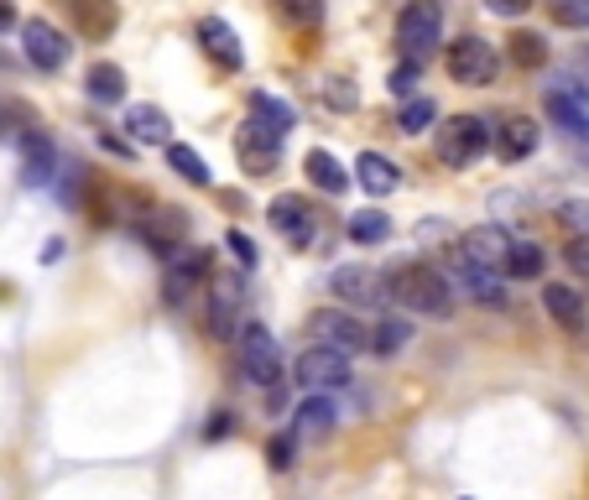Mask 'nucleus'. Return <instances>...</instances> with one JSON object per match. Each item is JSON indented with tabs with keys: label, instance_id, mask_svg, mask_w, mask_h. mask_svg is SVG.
Listing matches in <instances>:
<instances>
[{
	"label": "nucleus",
	"instance_id": "obj_1",
	"mask_svg": "<svg viewBox=\"0 0 589 500\" xmlns=\"http://www.w3.org/2000/svg\"><path fill=\"white\" fill-rule=\"evenodd\" d=\"M386 282V297L397 303V308L417 313V318H449L454 313V282L438 266L428 261H397V266H386L382 272Z\"/></svg>",
	"mask_w": 589,
	"mask_h": 500
},
{
	"label": "nucleus",
	"instance_id": "obj_2",
	"mask_svg": "<svg viewBox=\"0 0 589 500\" xmlns=\"http://www.w3.org/2000/svg\"><path fill=\"white\" fill-rule=\"evenodd\" d=\"M444 48V11L438 0H407L397 11V52L413 63H428Z\"/></svg>",
	"mask_w": 589,
	"mask_h": 500
},
{
	"label": "nucleus",
	"instance_id": "obj_3",
	"mask_svg": "<svg viewBox=\"0 0 589 500\" xmlns=\"http://www.w3.org/2000/svg\"><path fill=\"white\" fill-rule=\"evenodd\" d=\"M434 152L444 167H475L490 152V125L480 115H449L444 125H434Z\"/></svg>",
	"mask_w": 589,
	"mask_h": 500
},
{
	"label": "nucleus",
	"instance_id": "obj_4",
	"mask_svg": "<svg viewBox=\"0 0 589 500\" xmlns=\"http://www.w3.org/2000/svg\"><path fill=\"white\" fill-rule=\"evenodd\" d=\"M209 339H235L245 328V282L235 272H214L209 276V313H204Z\"/></svg>",
	"mask_w": 589,
	"mask_h": 500
},
{
	"label": "nucleus",
	"instance_id": "obj_5",
	"mask_svg": "<svg viewBox=\"0 0 589 500\" xmlns=\"http://www.w3.org/2000/svg\"><path fill=\"white\" fill-rule=\"evenodd\" d=\"M235 339H241V376L251 380V386H261V391H277L282 376H287V360H282L277 339L261 324H245Z\"/></svg>",
	"mask_w": 589,
	"mask_h": 500
},
{
	"label": "nucleus",
	"instance_id": "obj_6",
	"mask_svg": "<svg viewBox=\"0 0 589 500\" xmlns=\"http://www.w3.org/2000/svg\"><path fill=\"white\" fill-rule=\"evenodd\" d=\"M209 276H214L209 251L177 245L173 256H167V272H162V303H167V308H183L193 293H209Z\"/></svg>",
	"mask_w": 589,
	"mask_h": 500
},
{
	"label": "nucleus",
	"instance_id": "obj_7",
	"mask_svg": "<svg viewBox=\"0 0 589 500\" xmlns=\"http://www.w3.org/2000/svg\"><path fill=\"white\" fill-rule=\"evenodd\" d=\"M444 69H449L454 84H465V89H480L496 79V48H490L486 37H454L449 48H444Z\"/></svg>",
	"mask_w": 589,
	"mask_h": 500
},
{
	"label": "nucleus",
	"instance_id": "obj_8",
	"mask_svg": "<svg viewBox=\"0 0 589 500\" xmlns=\"http://www.w3.org/2000/svg\"><path fill=\"white\" fill-rule=\"evenodd\" d=\"M293 380L303 391H339L349 386V355L334 345H313L293 360Z\"/></svg>",
	"mask_w": 589,
	"mask_h": 500
},
{
	"label": "nucleus",
	"instance_id": "obj_9",
	"mask_svg": "<svg viewBox=\"0 0 589 500\" xmlns=\"http://www.w3.org/2000/svg\"><path fill=\"white\" fill-rule=\"evenodd\" d=\"M454 287L469 297V303H480V308H506V272L496 266H480V261H469L465 251H454Z\"/></svg>",
	"mask_w": 589,
	"mask_h": 500
},
{
	"label": "nucleus",
	"instance_id": "obj_10",
	"mask_svg": "<svg viewBox=\"0 0 589 500\" xmlns=\"http://www.w3.org/2000/svg\"><path fill=\"white\" fill-rule=\"evenodd\" d=\"M21 52H27V63L32 69H42V73H58L63 63H69V37L58 32L52 21H42V17H32V21H21Z\"/></svg>",
	"mask_w": 589,
	"mask_h": 500
},
{
	"label": "nucleus",
	"instance_id": "obj_11",
	"mask_svg": "<svg viewBox=\"0 0 589 500\" xmlns=\"http://www.w3.org/2000/svg\"><path fill=\"white\" fill-rule=\"evenodd\" d=\"M318 339V345H334V349H345V355H355V349H365V339H370V328L355 318V313L345 308H318L308 313V324H303Z\"/></svg>",
	"mask_w": 589,
	"mask_h": 500
},
{
	"label": "nucleus",
	"instance_id": "obj_12",
	"mask_svg": "<svg viewBox=\"0 0 589 500\" xmlns=\"http://www.w3.org/2000/svg\"><path fill=\"white\" fill-rule=\"evenodd\" d=\"M266 220H272V229H277L282 241L293 245V251L313 245V235H318L313 204H308V198H297V193H282V198H272V208H266Z\"/></svg>",
	"mask_w": 589,
	"mask_h": 500
},
{
	"label": "nucleus",
	"instance_id": "obj_13",
	"mask_svg": "<svg viewBox=\"0 0 589 500\" xmlns=\"http://www.w3.org/2000/svg\"><path fill=\"white\" fill-rule=\"evenodd\" d=\"M538 136H542L538 121L511 110V115H501V121L490 125V152L501 156V162H527V156L538 152Z\"/></svg>",
	"mask_w": 589,
	"mask_h": 500
},
{
	"label": "nucleus",
	"instance_id": "obj_14",
	"mask_svg": "<svg viewBox=\"0 0 589 500\" xmlns=\"http://www.w3.org/2000/svg\"><path fill=\"white\" fill-rule=\"evenodd\" d=\"M235 152H241L245 173H256V177H266V173H277V167H282V136H277V131H266L256 115H251L245 131L235 136Z\"/></svg>",
	"mask_w": 589,
	"mask_h": 500
},
{
	"label": "nucleus",
	"instance_id": "obj_15",
	"mask_svg": "<svg viewBox=\"0 0 589 500\" xmlns=\"http://www.w3.org/2000/svg\"><path fill=\"white\" fill-rule=\"evenodd\" d=\"M329 293L345 303V308H382L386 303V282L370 266H339L329 276Z\"/></svg>",
	"mask_w": 589,
	"mask_h": 500
},
{
	"label": "nucleus",
	"instance_id": "obj_16",
	"mask_svg": "<svg viewBox=\"0 0 589 500\" xmlns=\"http://www.w3.org/2000/svg\"><path fill=\"white\" fill-rule=\"evenodd\" d=\"M548 115H554L569 136H585L589 141V84H579V79H563V84L548 89Z\"/></svg>",
	"mask_w": 589,
	"mask_h": 500
},
{
	"label": "nucleus",
	"instance_id": "obj_17",
	"mask_svg": "<svg viewBox=\"0 0 589 500\" xmlns=\"http://www.w3.org/2000/svg\"><path fill=\"white\" fill-rule=\"evenodd\" d=\"M542 308H548V318H554L563 334H585V328H589L585 293L569 287V282H548V287H542Z\"/></svg>",
	"mask_w": 589,
	"mask_h": 500
},
{
	"label": "nucleus",
	"instance_id": "obj_18",
	"mask_svg": "<svg viewBox=\"0 0 589 500\" xmlns=\"http://www.w3.org/2000/svg\"><path fill=\"white\" fill-rule=\"evenodd\" d=\"M199 42H204V52L225 73H241L245 69V48H241V37H235V27H230V21L204 17V21H199Z\"/></svg>",
	"mask_w": 589,
	"mask_h": 500
},
{
	"label": "nucleus",
	"instance_id": "obj_19",
	"mask_svg": "<svg viewBox=\"0 0 589 500\" xmlns=\"http://www.w3.org/2000/svg\"><path fill=\"white\" fill-rule=\"evenodd\" d=\"M511 235H506L501 225H475L465 229V241H459V251H465L469 261H480V266H496V272H506V256H511Z\"/></svg>",
	"mask_w": 589,
	"mask_h": 500
},
{
	"label": "nucleus",
	"instance_id": "obj_20",
	"mask_svg": "<svg viewBox=\"0 0 589 500\" xmlns=\"http://www.w3.org/2000/svg\"><path fill=\"white\" fill-rule=\"evenodd\" d=\"M125 131L146 146H167L173 141V121H167V110L162 104H125Z\"/></svg>",
	"mask_w": 589,
	"mask_h": 500
},
{
	"label": "nucleus",
	"instance_id": "obj_21",
	"mask_svg": "<svg viewBox=\"0 0 589 500\" xmlns=\"http://www.w3.org/2000/svg\"><path fill=\"white\" fill-rule=\"evenodd\" d=\"M355 183H360L370 198H386V193H397L402 173H397V162L382 152H360V162H355Z\"/></svg>",
	"mask_w": 589,
	"mask_h": 500
},
{
	"label": "nucleus",
	"instance_id": "obj_22",
	"mask_svg": "<svg viewBox=\"0 0 589 500\" xmlns=\"http://www.w3.org/2000/svg\"><path fill=\"white\" fill-rule=\"evenodd\" d=\"M303 173H308L313 188H324V193H345V188H349L345 162H339L334 152H324V146H313V152L303 156Z\"/></svg>",
	"mask_w": 589,
	"mask_h": 500
},
{
	"label": "nucleus",
	"instance_id": "obj_23",
	"mask_svg": "<svg viewBox=\"0 0 589 500\" xmlns=\"http://www.w3.org/2000/svg\"><path fill=\"white\" fill-rule=\"evenodd\" d=\"M251 115H256L266 131H277V136L297 131V110L287 100H277V94H266V89H256V94H251Z\"/></svg>",
	"mask_w": 589,
	"mask_h": 500
},
{
	"label": "nucleus",
	"instance_id": "obj_24",
	"mask_svg": "<svg viewBox=\"0 0 589 500\" xmlns=\"http://www.w3.org/2000/svg\"><path fill=\"white\" fill-rule=\"evenodd\" d=\"M162 152H167V167H173L183 183H193V188H214V173H209V162L193 152V146H183V141H167Z\"/></svg>",
	"mask_w": 589,
	"mask_h": 500
},
{
	"label": "nucleus",
	"instance_id": "obj_25",
	"mask_svg": "<svg viewBox=\"0 0 589 500\" xmlns=\"http://www.w3.org/2000/svg\"><path fill=\"white\" fill-rule=\"evenodd\" d=\"M84 89L94 104H125V69H115V63H94V69L84 73Z\"/></svg>",
	"mask_w": 589,
	"mask_h": 500
},
{
	"label": "nucleus",
	"instance_id": "obj_26",
	"mask_svg": "<svg viewBox=\"0 0 589 500\" xmlns=\"http://www.w3.org/2000/svg\"><path fill=\"white\" fill-rule=\"evenodd\" d=\"M297 428L303 432H329L334 422H339V407H334V391H308L303 397V407H297Z\"/></svg>",
	"mask_w": 589,
	"mask_h": 500
},
{
	"label": "nucleus",
	"instance_id": "obj_27",
	"mask_svg": "<svg viewBox=\"0 0 589 500\" xmlns=\"http://www.w3.org/2000/svg\"><path fill=\"white\" fill-rule=\"evenodd\" d=\"M52 167H58V152H52L48 141L42 136H21V177H27V183H48L52 177Z\"/></svg>",
	"mask_w": 589,
	"mask_h": 500
},
{
	"label": "nucleus",
	"instance_id": "obj_28",
	"mask_svg": "<svg viewBox=\"0 0 589 500\" xmlns=\"http://www.w3.org/2000/svg\"><path fill=\"white\" fill-rule=\"evenodd\" d=\"M407 339H413L407 318H392V313H382V318L370 324V339H365V349H370V355H397Z\"/></svg>",
	"mask_w": 589,
	"mask_h": 500
},
{
	"label": "nucleus",
	"instance_id": "obj_29",
	"mask_svg": "<svg viewBox=\"0 0 589 500\" xmlns=\"http://www.w3.org/2000/svg\"><path fill=\"white\" fill-rule=\"evenodd\" d=\"M542 266H548V251L532 241H517L511 256H506V276H511V282H538Z\"/></svg>",
	"mask_w": 589,
	"mask_h": 500
},
{
	"label": "nucleus",
	"instance_id": "obj_30",
	"mask_svg": "<svg viewBox=\"0 0 589 500\" xmlns=\"http://www.w3.org/2000/svg\"><path fill=\"white\" fill-rule=\"evenodd\" d=\"M434 121H438V104L428 100V94H413V100L402 104L397 131L402 136H423V131H434Z\"/></svg>",
	"mask_w": 589,
	"mask_h": 500
},
{
	"label": "nucleus",
	"instance_id": "obj_31",
	"mask_svg": "<svg viewBox=\"0 0 589 500\" xmlns=\"http://www.w3.org/2000/svg\"><path fill=\"white\" fill-rule=\"evenodd\" d=\"M69 11H73V21L94 37H110V27H115V6H110V0H69Z\"/></svg>",
	"mask_w": 589,
	"mask_h": 500
},
{
	"label": "nucleus",
	"instance_id": "obj_32",
	"mask_svg": "<svg viewBox=\"0 0 589 500\" xmlns=\"http://www.w3.org/2000/svg\"><path fill=\"white\" fill-rule=\"evenodd\" d=\"M386 235H392V220H386V208H360V214L349 220V241L382 245Z\"/></svg>",
	"mask_w": 589,
	"mask_h": 500
},
{
	"label": "nucleus",
	"instance_id": "obj_33",
	"mask_svg": "<svg viewBox=\"0 0 589 500\" xmlns=\"http://www.w3.org/2000/svg\"><path fill=\"white\" fill-rule=\"evenodd\" d=\"M558 225L569 241H589V198H563L558 204Z\"/></svg>",
	"mask_w": 589,
	"mask_h": 500
},
{
	"label": "nucleus",
	"instance_id": "obj_34",
	"mask_svg": "<svg viewBox=\"0 0 589 500\" xmlns=\"http://www.w3.org/2000/svg\"><path fill=\"white\" fill-rule=\"evenodd\" d=\"M506 52L517 58L521 69H542V63H548V42H542L538 32H517V37H511V48H506Z\"/></svg>",
	"mask_w": 589,
	"mask_h": 500
},
{
	"label": "nucleus",
	"instance_id": "obj_35",
	"mask_svg": "<svg viewBox=\"0 0 589 500\" xmlns=\"http://www.w3.org/2000/svg\"><path fill=\"white\" fill-rule=\"evenodd\" d=\"M548 17L569 32H589V0H548Z\"/></svg>",
	"mask_w": 589,
	"mask_h": 500
},
{
	"label": "nucleus",
	"instance_id": "obj_36",
	"mask_svg": "<svg viewBox=\"0 0 589 500\" xmlns=\"http://www.w3.org/2000/svg\"><path fill=\"white\" fill-rule=\"evenodd\" d=\"M282 17L293 21L297 32H313L324 21V0H282Z\"/></svg>",
	"mask_w": 589,
	"mask_h": 500
},
{
	"label": "nucleus",
	"instance_id": "obj_37",
	"mask_svg": "<svg viewBox=\"0 0 589 500\" xmlns=\"http://www.w3.org/2000/svg\"><path fill=\"white\" fill-rule=\"evenodd\" d=\"M318 94H324V104H329V110H339V115H349V110L360 104V94H355V84H349V79H324V89H318Z\"/></svg>",
	"mask_w": 589,
	"mask_h": 500
},
{
	"label": "nucleus",
	"instance_id": "obj_38",
	"mask_svg": "<svg viewBox=\"0 0 589 500\" xmlns=\"http://www.w3.org/2000/svg\"><path fill=\"white\" fill-rule=\"evenodd\" d=\"M386 84H392V94H402V100H413V94H417V84H423V63H413V58H402L397 69H392V79H386Z\"/></svg>",
	"mask_w": 589,
	"mask_h": 500
},
{
	"label": "nucleus",
	"instance_id": "obj_39",
	"mask_svg": "<svg viewBox=\"0 0 589 500\" xmlns=\"http://www.w3.org/2000/svg\"><path fill=\"white\" fill-rule=\"evenodd\" d=\"M225 245H230V251H235V261H241V266H251V272H256L261 251H256V241H251L245 229H230V235H225Z\"/></svg>",
	"mask_w": 589,
	"mask_h": 500
},
{
	"label": "nucleus",
	"instance_id": "obj_40",
	"mask_svg": "<svg viewBox=\"0 0 589 500\" xmlns=\"http://www.w3.org/2000/svg\"><path fill=\"white\" fill-rule=\"evenodd\" d=\"M293 453H297L293 432H277V438L266 443V459H272V469H293Z\"/></svg>",
	"mask_w": 589,
	"mask_h": 500
},
{
	"label": "nucleus",
	"instance_id": "obj_41",
	"mask_svg": "<svg viewBox=\"0 0 589 500\" xmlns=\"http://www.w3.org/2000/svg\"><path fill=\"white\" fill-rule=\"evenodd\" d=\"M486 11L490 17H501V21H517L532 11V0H486Z\"/></svg>",
	"mask_w": 589,
	"mask_h": 500
},
{
	"label": "nucleus",
	"instance_id": "obj_42",
	"mask_svg": "<svg viewBox=\"0 0 589 500\" xmlns=\"http://www.w3.org/2000/svg\"><path fill=\"white\" fill-rule=\"evenodd\" d=\"M563 261H569V272L589 276V241H569V251H563Z\"/></svg>",
	"mask_w": 589,
	"mask_h": 500
},
{
	"label": "nucleus",
	"instance_id": "obj_43",
	"mask_svg": "<svg viewBox=\"0 0 589 500\" xmlns=\"http://www.w3.org/2000/svg\"><path fill=\"white\" fill-rule=\"evenodd\" d=\"M17 27V6L11 0H0V32H11Z\"/></svg>",
	"mask_w": 589,
	"mask_h": 500
},
{
	"label": "nucleus",
	"instance_id": "obj_44",
	"mask_svg": "<svg viewBox=\"0 0 589 500\" xmlns=\"http://www.w3.org/2000/svg\"><path fill=\"white\" fill-rule=\"evenodd\" d=\"M225 432H230V412H220V422H209L204 438H225Z\"/></svg>",
	"mask_w": 589,
	"mask_h": 500
},
{
	"label": "nucleus",
	"instance_id": "obj_45",
	"mask_svg": "<svg viewBox=\"0 0 589 500\" xmlns=\"http://www.w3.org/2000/svg\"><path fill=\"white\" fill-rule=\"evenodd\" d=\"M573 63H579V73H585V84H589V42L579 52H573Z\"/></svg>",
	"mask_w": 589,
	"mask_h": 500
}]
</instances>
